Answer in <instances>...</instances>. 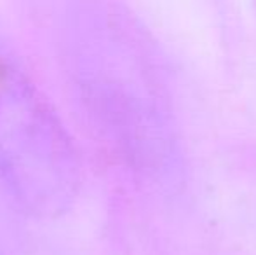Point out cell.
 I'll return each mask as SVG.
<instances>
[{
  "instance_id": "cell-1",
  "label": "cell",
  "mask_w": 256,
  "mask_h": 255,
  "mask_svg": "<svg viewBox=\"0 0 256 255\" xmlns=\"http://www.w3.org/2000/svg\"><path fill=\"white\" fill-rule=\"evenodd\" d=\"M0 177L37 210H54L74 192L75 150L40 89L0 44Z\"/></svg>"
}]
</instances>
